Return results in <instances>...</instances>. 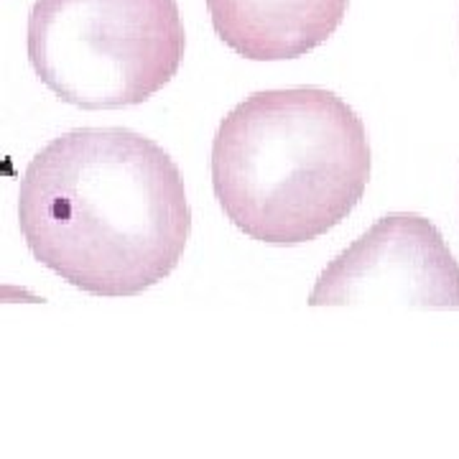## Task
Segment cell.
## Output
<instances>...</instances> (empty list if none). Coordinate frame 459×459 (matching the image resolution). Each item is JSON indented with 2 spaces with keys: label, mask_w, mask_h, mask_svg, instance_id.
Masks as SVG:
<instances>
[{
  "label": "cell",
  "mask_w": 459,
  "mask_h": 459,
  "mask_svg": "<svg viewBox=\"0 0 459 459\" xmlns=\"http://www.w3.org/2000/svg\"><path fill=\"white\" fill-rule=\"evenodd\" d=\"M19 225L28 250L92 296H135L179 265L191 209L176 161L128 128H74L26 166Z\"/></svg>",
  "instance_id": "obj_1"
},
{
  "label": "cell",
  "mask_w": 459,
  "mask_h": 459,
  "mask_svg": "<svg viewBox=\"0 0 459 459\" xmlns=\"http://www.w3.org/2000/svg\"><path fill=\"white\" fill-rule=\"evenodd\" d=\"M370 179L365 122L322 87L253 92L212 141V186L227 220L268 245L327 235Z\"/></svg>",
  "instance_id": "obj_2"
},
{
  "label": "cell",
  "mask_w": 459,
  "mask_h": 459,
  "mask_svg": "<svg viewBox=\"0 0 459 459\" xmlns=\"http://www.w3.org/2000/svg\"><path fill=\"white\" fill-rule=\"evenodd\" d=\"M176 0H36L26 51L36 77L82 110L141 105L181 67Z\"/></svg>",
  "instance_id": "obj_3"
},
{
  "label": "cell",
  "mask_w": 459,
  "mask_h": 459,
  "mask_svg": "<svg viewBox=\"0 0 459 459\" xmlns=\"http://www.w3.org/2000/svg\"><path fill=\"white\" fill-rule=\"evenodd\" d=\"M309 304L459 309V263L431 220L386 214L319 273Z\"/></svg>",
  "instance_id": "obj_4"
},
{
  "label": "cell",
  "mask_w": 459,
  "mask_h": 459,
  "mask_svg": "<svg viewBox=\"0 0 459 459\" xmlns=\"http://www.w3.org/2000/svg\"><path fill=\"white\" fill-rule=\"evenodd\" d=\"M349 0H207L214 33L250 61L299 59L342 26Z\"/></svg>",
  "instance_id": "obj_5"
}]
</instances>
